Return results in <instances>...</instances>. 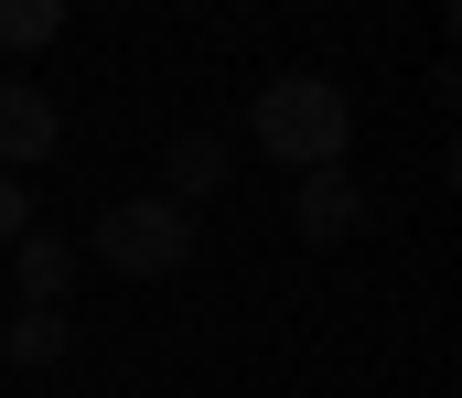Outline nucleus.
Masks as SVG:
<instances>
[{
  "instance_id": "obj_6",
  "label": "nucleus",
  "mask_w": 462,
  "mask_h": 398,
  "mask_svg": "<svg viewBox=\"0 0 462 398\" xmlns=\"http://www.w3.org/2000/svg\"><path fill=\"white\" fill-rule=\"evenodd\" d=\"M11 280H22V301H43V312H65V280H76V259H65V237H11Z\"/></svg>"
},
{
  "instance_id": "obj_1",
  "label": "nucleus",
  "mask_w": 462,
  "mask_h": 398,
  "mask_svg": "<svg viewBox=\"0 0 462 398\" xmlns=\"http://www.w3.org/2000/svg\"><path fill=\"white\" fill-rule=\"evenodd\" d=\"M247 140H258L269 162H291V172H323V162H345L355 108H345L334 76H269V87L247 97Z\"/></svg>"
},
{
  "instance_id": "obj_3",
  "label": "nucleus",
  "mask_w": 462,
  "mask_h": 398,
  "mask_svg": "<svg viewBox=\"0 0 462 398\" xmlns=\"http://www.w3.org/2000/svg\"><path fill=\"white\" fill-rule=\"evenodd\" d=\"M291 227H301V248H345L355 227H365V194H355V172H345V162L301 172V194H291Z\"/></svg>"
},
{
  "instance_id": "obj_2",
  "label": "nucleus",
  "mask_w": 462,
  "mask_h": 398,
  "mask_svg": "<svg viewBox=\"0 0 462 398\" xmlns=\"http://www.w3.org/2000/svg\"><path fill=\"white\" fill-rule=\"evenodd\" d=\"M97 259L118 280H172L194 259V216L172 194H118V205H97Z\"/></svg>"
},
{
  "instance_id": "obj_8",
  "label": "nucleus",
  "mask_w": 462,
  "mask_h": 398,
  "mask_svg": "<svg viewBox=\"0 0 462 398\" xmlns=\"http://www.w3.org/2000/svg\"><path fill=\"white\" fill-rule=\"evenodd\" d=\"M65 32V0H0V54H43Z\"/></svg>"
},
{
  "instance_id": "obj_9",
  "label": "nucleus",
  "mask_w": 462,
  "mask_h": 398,
  "mask_svg": "<svg viewBox=\"0 0 462 398\" xmlns=\"http://www.w3.org/2000/svg\"><path fill=\"white\" fill-rule=\"evenodd\" d=\"M11 237H32V194H22V172H0V248Z\"/></svg>"
},
{
  "instance_id": "obj_5",
  "label": "nucleus",
  "mask_w": 462,
  "mask_h": 398,
  "mask_svg": "<svg viewBox=\"0 0 462 398\" xmlns=\"http://www.w3.org/2000/svg\"><path fill=\"white\" fill-rule=\"evenodd\" d=\"M162 194H172L183 216H194L205 194H226V140H216V130H183L172 151H162Z\"/></svg>"
},
{
  "instance_id": "obj_7",
  "label": "nucleus",
  "mask_w": 462,
  "mask_h": 398,
  "mask_svg": "<svg viewBox=\"0 0 462 398\" xmlns=\"http://www.w3.org/2000/svg\"><path fill=\"white\" fill-rule=\"evenodd\" d=\"M65 345H76V323H65V312H43V301H22V312L0 323V356H11V366H54Z\"/></svg>"
},
{
  "instance_id": "obj_4",
  "label": "nucleus",
  "mask_w": 462,
  "mask_h": 398,
  "mask_svg": "<svg viewBox=\"0 0 462 398\" xmlns=\"http://www.w3.org/2000/svg\"><path fill=\"white\" fill-rule=\"evenodd\" d=\"M54 140H65L54 97H43L32 76H0V172H22V162H54Z\"/></svg>"
}]
</instances>
